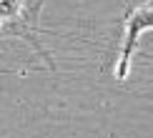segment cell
Segmentation results:
<instances>
[{
    "mask_svg": "<svg viewBox=\"0 0 153 138\" xmlns=\"http://www.w3.org/2000/svg\"><path fill=\"white\" fill-rule=\"evenodd\" d=\"M123 43H120V55H118V65H116V78L126 80V75L131 70V58L133 50L138 45V38H141L146 30H153V0L143 5H136L126 13L123 18Z\"/></svg>",
    "mask_w": 153,
    "mask_h": 138,
    "instance_id": "1",
    "label": "cell"
}]
</instances>
